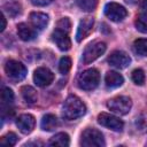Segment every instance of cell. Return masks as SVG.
I'll list each match as a JSON object with an SVG mask.
<instances>
[{
    "label": "cell",
    "instance_id": "cell-1",
    "mask_svg": "<svg viewBox=\"0 0 147 147\" xmlns=\"http://www.w3.org/2000/svg\"><path fill=\"white\" fill-rule=\"evenodd\" d=\"M86 113L85 103L76 95H69L62 107V116L68 121L77 119Z\"/></svg>",
    "mask_w": 147,
    "mask_h": 147
},
{
    "label": "cell",
    "instance_id": "cell-2",
    "mask_svg": "<svg viewBox=\"0 0 147 147\" xmlns=\"http://www.w3.org/2000/svg\"><path fill=\"white\" fill-rule=\"evenodd\" d=\"M100 83V74L96 69H87L83 71L77 78V85L84 91L94 90Z\"/></svg>",
    "mask_w": 147,
    "mask_h": 147
},
{
    "label": "cell",
    "instance_id": "cell-3",
    "mask_svg": "<svg viewBox=\"0 0 147 147\" xmlns=\"http://www.w3.org/2000/svg\"><path fill=\"white\" fill-rule=\"evenodd\" d=\"M80 145L84 147H103L106 142L101 131L95 127H87L80 136Z\"/></svg>",
    "mask_w": 147,
    "mask_h": 147
},
{
    "label": "cell",
    "instance_id": "cell-4",
    "mask_svg": "<svg viewBox=\"0 0 147 147\" xmlns=\"http://www.w3.org/2000/svg\"><path fill=\"white\" fill-rule=\"evenodd\" d=\"M5 72L9 79L14 82H20L25 78L28 70L23 63L15 60H9L5 64Z\"/></svg>",
    "mask_w": 147,
    "mask_h": 147
},
{
    "label": "cell",
    "instance_id": "cell-5",
    "mask_svg": "<svg viewBox=\"0 0 147 147\" xmlns=\"http://www.w3.org/2000/svg\"><path fill=\"white\" fill-rule=\"evenodd\" d=\"M107 107L109 110L118 114V115H126L132 107V101L129 96L118 95L115 98H111L107 101Z\"/></svg>",
    "mask_w": 147,
    "mask_h": 147
},
{
    "label": "cell",
    "instance_id": "cell-6",
    "mask_svg": "<svg viewBox=\"0 0 147 147\" xmlns=\"http://www.w3.org/2000/svg\"><path fill=\"white\" fill-rule=\"evenodd\" d=\"M106 44L103 41H93L86 46L83 53V62L85 64H88L93 61H95L98 57H100L106 52Z\"/></svg>",
    "mask_w": 147,
    "mask_h": 147
},
{
    "label": "cell",
    "instance_id": "cell-7",
    "mask_svg": "<svg viewBox=\"0 0 147 147\" xmlns=\"http://www.w3.org/2000/svg\"><path fill=\"white\" fill-rule=\"evenodd\" d=\"M105 15L114 22H121L127 16V10L119 3L109 2L105 6Z\"/></svg>",
    "mask_w": 147,
    "mask_h": 147
},
{
    "label": "cell",
    "instance_id": "cell-8",
    "mask_svg": "<svg viewBox=\"0 0 147 147\" xmlns=\"http://www.w3.org/2000/svg\"><path fill=\"white\" fill-rule=\"evenodd\" d=\"M98 123L105 127H108L113 131H122L124 123L118 117L107 114V113H100L98 115Z\"/></svg>",
    "mask_w": 147,
    "mask_h": 147
},
{
    "label": "cell",
    "instance_id": "cell-9",
    "mask_svg": "<svg viewBox=\"0 0 147 147\" xmlns=\"http://www.w3.org/2000/svg\"><path fill=\"white\" fill-rule=\"evenodd\" d=\"M33 80H34V84L39 87H46L48 85H51L54 80V74L47 69V68H44V67H40L38 69L34 70V74H33Z\"/></svg>",
    "mask_w": 147,
    "mask_h": 147
},
{
    "label": "cell",
    "instance_id": "cell-10",
    "mask_svg": "<svg viewBox=\"0 0 147 147\" xmlns=\"http://www.w3.org/2000/svg\"><path fill=\"white\" fill-rule=\"evenodd\" d=\"M108 63L117 69H124L131 63V57L123 51H115L109 55Z\"/></svg>",
    "mask_w": 147,
    "mask_h": 147
},
{
    "label": "cell",
    "instance_id": "cell-11",
    "mask_svg": "<svg viewBox=\"0 0 147 147\" xmlns=\"http://www.w3.org/2000/svg\"><path fill=\"white\" fill-rule=\"evenodd\" d=\"M16 125L18 130L23 134H29L33 131L34 125H36V119L32 115L30 114H22L21 116L17 117L16 119Z\"/></svg>",
    "mask_w": 147,
    "mask_h": 147
},
{
    "label": "cell",
    "instance_id": "cell-12",
    "mask_svg": "<svg viewBox=\"0 0 147 147\" xmlns=\"http://www.w3.org/2000/svg\"><path fill=\"white\" fill-rule=\"evenodd\" d=\"M93 25H94V20L93 17H84L79 24H78V28H77V32H76V40L78 42H80L83 39H85L92 31L93 29Z\"/></svg>",
    "mask_w": 147,
    "mask_h": 147
},
{
    "label": "cell",
    "instance_id": "cell-13",
    "mask_svg": "<svg viewBox=\"0 0 147 147\" xmlns=\"http://www.w3.org/2000/svg\"><path fill=\"white\" fill-rule=\"evenodd\" d=\"M14 102V92L9 88V87H3L1 90V111H2V116L6 115V113H8V110L13 111L11 105Z\"/></svg>",
    "mask_w": 147,
    "mask_h": 147
},
{
    "label": "cell",
    "instance_id": "cell-14",
    "mask_svg": "<svg viewBox=\"0 0 147 147\" xmlns=\"http://www.w3.org/2000/svg\"><path fill=\"white\" fill-rule=\"evenodd\" d=\"M52 38H53L54 42L56 44V46L61 51H68V49H70V47H71V40L68 37V33L67 32H63V31H60V30H56L55 29V31L52 34Z\"/></svg>",
    "mask_w": 147,
    "mask_h": 147
},
{
    "label": "cell",
    "instance_id": "cell-15",
    "mask_svg": "<svg viewBox=\"0 0 147 147\" xmlns=\"http://www.w3.org/2000/svg\"><path fill=\"white\" fill-rule=\"evenodd\" d=\"M30 22L36 30H44L48 24V15L40 11H33L30 14Z\"/></svg>",
    "mask_w": 147,
    "mask_h": 147
},
{
    "label": "cell",
    "instance_id": "cell-16",
    "mask_svg": "<svg viewBox=\"0 0 147 147\" xmlns=\"http://www.w3.org/2000/svg\"><path fill=\"white\" fill-rule=\"evenodd\" d=\"M17 34H18V37H20L22 40H24V41L33 40V39L37 37L36 29L29 26L26 23H20V24L17 25Z\"/></svg>",
    "mask_w": 147,
    "mask_h": 147
},
{
    "label": "cell",
    "instance_id": "cell-17",
    "mask_svg": "<svg viewBox=\"0 0 147 147\" xmlns=\"http://www.w3.org/2000/svg\"><path fill=\"white\" fill-rule=\"evenodd\" d=\"M105 82H106V85L107 87L109 88H115V87H118L121 86L123 83H124V78L121 74L116 72V71H108L106 74V77H105Z\"/></svg>",
    "mask_w": 147,
    "mask_h": 147
},
{
    "label": "cell",
    "instance_id": "cell-18",
    "mask_svg": "<svg viewBox=\"0 0 147 147\" xmlns=\"http://www.w3.org/2000/svg\"><path fill=\"white\" fill-rule=\"evenodd\" d=\"M40 126L44 131H53L59 126V119L53 114H46L41 118Z\"/></svg>",
    "mask_w": 147,
    "mask_h": 147
},
{
    "label": "cell",
    "instance_id": "cell-19",
    "mask_svg": "<svg viewBox=\"0 0 147 147\" xmlns=\"http://www.w3.org/2000/svg\"><path fill=\"white\" fill-rule=\"evenodd\" d=\"M48 145L49 146H57V147H67L70 145V138L67 133L60 132L49 139Z\"/></svg>",
    "mask_w": 147,
    "mask_h": 147
},
{
    "label": "cell",
    "instance_id": "cell-20",
    "mask_svg": "<svg viewBox=\"0 0 147 147\" xmlns=\"http://www.w3.org/2000/svg\"><path fill=\"white\" fill-rule=\"evenodd\" d=\"M21 94H22L23 100L26 103H31L32 105V103H34L37 101V92L32 86H29V85L23 86L21 88Z\"/></svg>",
    "mask_w": 147,
    "mask_h": 147
},
{
    "label": "cell",
    "instance_id": "cell-21",
    "mask_svg": "<svg viewBox=\"0 0 147 147\" xmlns=\"http://www.w3.org/2000/svg\"><path fill=\"white\" fill-rule=\"evenodd\" d=\"M2 9L6 14L9 15V17H15L21 14V5L18 2H7L2 6Z\"/></svg>",
    "mask_w": 147,
    "mask_h": 147
},
{
    "label": "cell",
    "instance_id": "cell-22",
    "mask_svg": "<svg viewBox=\"0 0 147 147\" xmlns=\"http://www.w3.org/2000/svg\"><path fill=\"white\" fill-rule=\"evenodd\" d=\"M134 52L140 56H147V39H137L133 42Z\"/></svg>",
    "mask_w": 147,
    "mask_h": 147
},
{
    "label": "cell",
    "instance_id": "cell-23",
    "mask_svg": "<svg viewBox=\"0 0 147 147\" xmlns=\"http://www.w3.org/2000/svg\"><path fill=\"white\" fill-rule=\"evenodd\" d=\"M134 24H136V28L138 31H140L142 33H147V13L140 14L137 17Z\"/></svg>",
    "mask_w": 147,
    "mask_h": 147
},
{
    "label": "cell",
    "instance_id": "cell-24",
    "mask_svg": "<svg viewBox=\"0 0 147 147\" xmlns=\"http://www.w3.org/2000/svg\"><path fill=\"white\" fill-rule=\"evenodd\" d=\"M77 5L84 11H92L96 8L98 0H77Z\"/></svg>",
    "mask_w": 147,
    "mask_h": 147
},
{
    "label": "cell",
    "instance_id": "cell-25",
    "mask_svg": "<svg viewBox=\"0 0 147 147\" xmlns=\"http://www.w3.org/2000/svg\"><path fill=\"white\" fill-rule=\"evenodd\" d=\"M71 64H72L71 59L68 57V56H63V57L60 60V62H59V70H60V72H61L62 75L68 74L69 70L71 69Z\"/></svg>",
    "mask_w": 147,
    "mask_h": 147
},
{
    "label": "cell",
    "instance_id": "cell-26",
    "mask_svg": "<svg viewBox=\"0 0 147 147\" xmlns=\"http://www.w3.org/2000/svg\"><path fill=\"white\" fill-rule=\"evenodd\" d=\"M17 136L14 133V132H8L7 134H5L1 140H0V144L3 145V146H14L16 142H17Z\"/></svg>",
    "mask_w": 147,
    "mask_h": 147
},
{
    "label": "cell",
    "instance_id": "cell-27",
    "mask_svg": "<svg viewBox=\"0 0 147 147\" xmlns=\"http://www.w3.org/2000/svg\"><path fill=\"white\" fill-rule=\"evenodd\" d=\"M131 78L134 84L137 85H144L145 83V72L141 69H136L131 74Z\"/></svg>",
    "mask_w": 147,
    "mask_h": 147
},
{
    "label": "cell",
    "instance_id": "cell-28",
    "mask_svg": "<svg viewBox=\"0 0 147 147\" xmlns=\"http://www.w3.org/2000/svg\"><path fill=\"white\" fill-rule=\"evenodd\" d=\"M70 28H71V23H70V20L68 17L61 18L57 22V25H56V30H60V31H63V32H67V33L70 31Z\"/></svg>",
    "mask_w": 147,
    "mask_h": 147
},
{
    "label": "cell",
    "instance_id": "cell-29",
    "mask_svg": "<svg viewBox=\"0 0 147 147\" xmlns=\"http://www.w3.org/2000/svg\"><path fill=\"white\" fill-rule=\"evenodd\" d=\"M136 126H137V130H140V131H147V116H140L136 119Z\"/></svg>",
    "mask_w": 147,
    "mask_h": 147
},
{
    "label": "cell",
    "instance_id": "cell-30",
    "mask_svg": "<svg viewBox=\"0 0 147 147\" xmlns=\"http://www.w3.org/2000/svg\"><path fill=\"white\" fill-rule=\"evenodd\" d=\"M32 5L34 6H38V7H42V6H47L49 5L53 0H30Z\"/></svg>",
    "mask_w": 147,
    "mask_h": 147
},
{
    "label": "cell",
    "instance_id": "cell-31",
    "mask_svg": "<svg viewBox=\"0 0 147 147\" xmlns=\"http://www.w3.org/2000/svg\"><path fill=\"white\" fill-rule=\"evenodd\" d=\"M1 22H2V24H1V29H0V30H1V31H3V30H5V28H6V18H5V16H3V15L1 16Z\"/></svg>",
    "mask_w": 147,
    "mask_h": 147
},
{
    "label": "cell",
    "instance_id": "cell-32",
    "mask_svg": "<svg viewBox=\"0 0 147 147\" xmlns=\"http://www.w3.org/2000/svg\"><path fill=\"white\" fill-rule=\"evenodd\" d=\"M141 7H142V9H146V10H147V0H142Z\"/></svg>",
    "mask_w": 147,
    "mask_h": 147
},
{
    "label": "cell",
    "instance_id": "cell-33",
    "mask_svg": "<svg viewBox=\"0 0 147 147\" xmlns=\"http://www.w3.org/2000/svg\"><path fill=\"white\" fill-rule=\"evenodd\" d=\"M125 1H126L127 3H136L138 0H125Z\"/></svg>",
    "mask_w": 147,
    "mask_h": 147
}]
</instances>
